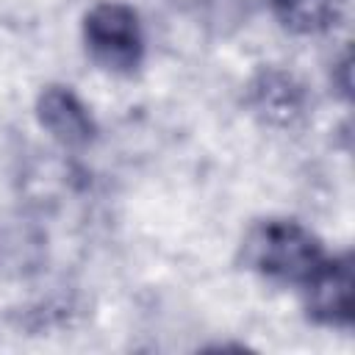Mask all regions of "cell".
<instances>
[{"label": "cell", "mask_w": 355, "mask_h": 355, "mask_svg": "<svg viewBox=\"0 0 355 355\" xmlns=\"http://www.w3.org/2000/svg\"><path fill=\"white\" fill-rule=\"evenodd\" d=\"M302 302L313 322L327 327L352 324V261L349 255L324 258L302 283Z\"/></svg>", "instance_id": "obj_3"}, {"label": "cell", "mask_w": 355, "mask_h": 355, "mask_svg": "<svg viewBox=\"0 0 355 355\" xmlns=\"http://www.w3.org/2000/svg\"><path fill=\"white\" fill-rule=\"evenodd\" d=\"M324 261L319 239L291 219L258 222L244 239V263L275 283H305Z\"/></svg>", "instance_id": "obj_1"}, {"label": "cell", "mask_w": 355, "mask_h": 355, "mask_svg": "<svg viewBox=\"0 0 355 355\" xmlns=\"http://www.w3.org/2000/svg\"><path fill=\"white\" fill-rule=\"evenodd\" d=\"M83 42L89 55L108 72L130 75L144 55L139 17L125 3H97L83 17Z\"/></svg>", "instance_id": "obj_2"}, {"label": "cell", "mask_w": 355, "mask_h": 355, "mask_svg": "<svg viewBox=\"0 0 355 355\" xmlns=\"http://www.w3.org/2000/svg\"><path fill=\"white\" fill-rule=\"evenodd\" d=\"M36 114L42 128L64 147H86L97 133L89 108L69 86H47L39 94Z\"/></svg>", "instance_id": "obj_4"}, {"label": "cell", "mask_w": 355, "mask_h": 355, "mask_svg": "<svg viewBox=\"0 0 355 355\" xmlns=\"http://www.w3.org/2000/svg\"><path fill=\"white\" fill-rule=\"evenodd\" d=\"M275 19L302 36L333 31L344 17V0H269Z\"/></svg>", "instance_id": "obj_6"}, {"label": "cell", "mask_w": 355, "mask_h": 355, "mask_svg": "<svg viewBox=\"0 0 355 355\" xmlns=\"http://www.w3.org/2000/svg\"><path fill=\"white\" fill-rule=\"evenodd\" d=\"M247 103L263 122L280 128L305 116V89L280 69H261L247 86Z\"/></svg>", "instance_id": "obj_5"}]
</instances>
